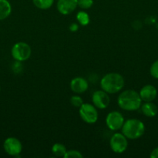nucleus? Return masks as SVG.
Listing matches in <instances>:
<instances>
[{
	"label": "nucleus",
	"instance_id": "obj_20",
	"mask_svg": "<svg viewBox=\"0 0 158 158\" xmlns=\"http://www.w3.org/2000/svg\"><path fill=\"white\" fill-rule=\"evenodd\" d=\"M64 158H83V155L81 153L76 150H71V151H67L65 154Z\"/></svg>",
	"mask_w": 158,
	"mask_h": 158
},
{
	"label": "nucleus",
	"instance_id": "obj_21",
	"mask_svg": "<svg viewBox=\"0 0 158 158\" xmlns=\"http://www.w3.org/2000/svg\"><path fill=\"white\" fill-rule=\"evenodd\" d=\"M150 75L155 79H158V60L155 61L150 66Z\"/></svg>",
	"mask_w": 158,
	"mask_h": 158
},
{
	"label": "nucleus",
	"instance_id": "obj_16",
	"mask_svg": "<svg viewBox=\"0 0 158 158\" xmlns=\"http://www.w3.org/2000/svg\"><path fill=\"white\" fill-rule=\"evenodd\" d=\"M33 5L38 9L46 10L53 6L54 0H33Z\"/></svg>",
	"mask_w": 158,
	"mask_h": 158
},
{
	"label": "nucleus",
	"instance_id": "obj_23",
	"mask_svg": "<svg viewBox=\"0 0 158 158\" xmlns=\"http://www.w3.org/2000/svg\"><path fill=\"white\" fill-rule=\"evenodd\" d=\"M69 29L71 32H76V31L78 29V25H77V23H72V24H71V26H70Z\"/></svg>",
	"mask_w": 158,
	"mask_h": 158
},
{
	"label": "nucleus",
	"instance_id": "obj_14",
	"mask_svg": "<svg viewBox=\"0 0 158 158\" xmlns=\"http://www.w3.org/2000/svg\"><path fill=\"white\" fill-rule=\"evenodd\" d=\"M12 12V6L8 0H0V20L6 19Z\"/></svg>",
	"mask_w": 158,
	"mask_h": 158
},
{
	"label": "nucleus",
	"instance_id": "obj_6",
	"mask_svg": "<svg viewBox=\"0 0 158 158\" xmlns=\"http://www.w3.org/2000/svg\"><path fill=\"white\" fill-rule=\"evenodd\" d=\"M109 145L113 152L116 154H122L128 148V139L122 133H116L112 136Z\"/></svg>",
	"mask_w": 158,
	"mask_h": 158
},
{
	"label": "nucleus",
	"instance_id": "obj_9",
	"mask_svg": "<svg viewBox=\"0 0 158 158\" xmlns=\"http://www.w3.org/2000/svg\"><path fill=\"white\" fill-rule=\"evenodd\" d=\"M93 105L97 109L104 110L108 106L110 103V97L108 93L102 90H96L93 93L91 97Z\"/></svg>",
	"mask_w": 158,
	"mask_h": 158
},
{
	"label": "nucleus",
	"instance_id": "obj_2",
	"mask_svg": "<svg viewBox=\"0 0 158 158\" xmlns=\"http://www.w3.org/2000/svg\"><path fill=\"white\" fill-rule=\"evenodd\" d=\"M125 84V80L122 75L117 73H107L102 78L101 88L108 94H115L122 90Z\"/></svg>",
	"mask_w": 158,
	"mask_h": 158
},
{
	"label": "nucleus",
	"instance_id": "obj_8",
	"mask_svg": "<svg viewBox=\"0 0 158 158\" xmlns=\"http://www.w3.org/2000/svg\"><path fill=\"white\" fill-rule=\"evenodd\" d=\"M3 148L6 154L13 157H17L21 154L23 151V145L20 140L15 137H8L5 140Z\"/></svg>",
	"mask_w": 158,
	"mask_h": 158
},
{
	"label": "nucleus",
	"instance_id": "obj_10",
	"mask_svg": "<svg viewBox=\"0 0 158 158\" xmlns=\"http://www.w3.org/2000/svg\"><path fill=\"white\" fill-rule=\"evenodd\" d=\"M77 7V0H57V11L62 15H69Z\"/></svg>",
	"mask_w": 158,
	"mask_h": 158
},
{
	"label": "nucleus",
	"instance_id": "obj_18",
	"mask_svg": "<svg viewBox=\"0 0 158 158\" xmlns=\"http://www.w3.org/2000/svg\"><path fill=\"white\" fill-rule=\"evenodd\" d=\"M70 103H71V104L72 105V106H74V107L80 108L81 106H82V104L84 103V101L83 99H82L81 97H79V96L77 95H75L71 97Z\"/></svg>",
	"mask_w": 158,
	"mask_h": 158
},
{
	"label": "nucleus",
	"instance_id": "obj_4",
	"mask_svg": "<svg viewBox=\"0 0 158 158\" xmlns=\"http://www.w3.org/2000/svg\"><path fill=\"white\" fill-rule=\"evenodd\" d=\"M32 50L29 44L24 42H19L13 45L11 49V55L15 61L24 62L29 60Z\"/></svg>",
	"mask_w": 158,
	"mask_h": 158
},
{
	"label": "nucleus",
	"instance_id": "obj_22",
	"mask_svg": "<svg viewBox=\"0 0 158 158\" xmlns=\"http://www.w3.org/2000/svg\"><path fill=\"white\" fill-rule=\"evenodd\" d=\"M150 157L151 158H158V148H155L152 151L150 154Z\"/></svg>",
	"mask_w": 158,
	"mask_h": 158
},
{
	"label": "nucleus",
	"instance_id": "obj_5",
	"mask_svg": "<svg viewBox=\"0 0 158 158\" xmlns=\"http://www.w3.org/2000/svg\"><path fill=\"white\" fill-rule=\"evenodd\" d=\"M79 115L81 120L88 124L95 123L99 118L97 108L91 103H84L79 108Z\"/></svg>",
	"mask_w": 158,
	"mask_h": 158
},
{
	"label": "nucleus",
	"instance_id": "obj_19",
	"mask_svg": "<svg viewBox=\"0 0 158 158\" xmlns=\"http://www.w3.org/2000/svg\"><path fill=\"white\" fill-rule=\"evenodd\" d=\"M93 0H77V6L81 9H88L93 6Z\"/></svg>",
	"mask_w": 158,
	"mask_h": 158
},
{
	"label": "nucleus",
	"instance_id": "obj_1",
	"mask_svg": "<svg viewBox=\"0 0 158 158\" xmlns=\"http://www.w3.org/2000/svg\"><path fill=\"white\" fill-rule=\"evenodd\" d=\"M117 103L121 109L126 111H135L140 108L142 100L139 93L133 89H126L118 97Z\"/></svg>",
	"mask_w": 158,
	"mask_h": 158
},
{
	"label": "nucleus",
	"instance_id": "obj_3",
	"mask_svg": "<svg viewBox=\"0 0 158 158\" xmlns=\"http://www.w3.org/2000/svg\"><path fill=\"white\" fill-rule=\"evenodd\" d=\"M145 125L138 119H129L125 120L122 127V133L129 140H136L143 135Z\"/></svg>",
	"mask_w": 158,
	"mask_h": 158
},
{
	"label": "nucleus",
	"instance_id": "obj_7",
	"mask_svg": "<svg viewBox=\"0 0 158 158\" xmlns=\"http://www.w3.org/2000/svg\"><path fill=\"white\" fill-rule=\"evenodd\" d=\"M125 122L123 116L119 111H112L108 113L105 118V123L107 127L112 131L122 129Z\"/></svg>",
	"mask_w": 158,
	"mask_h": 158
},
{
	"label": "nucleus",
	"instance_id": "obj_15",
	"mask_svg": "<svg viewBox=\"0 0 158 158\" xmlns=\"http://www.w3.org/2000/svg\"><path fill=\"white\" fill-rule=\"evenodd\" d=\"M66 147L64 144L60 143H56L53 145L52 148H51V151H52L53 154L56 157H64L65 154L67 152Z\"/></svg>",
	"mask_w": 158,
	"mask_h": 158
},
{
	"label": "nucleus",
	"instance_id": "obj_11",
	"mask_svg": "<svg viewBox=\"0 0 158 158\" xmlns=\"http://www.w3.org/2000/svg\"><path fill=\"white\" fill-rule=\"evenodd\" d=\"M70 87L74 93L81 94L86 92L87 89H88V83L83 77H77L71 80Z\"/></svg>",
	"mask_w": 158,
	"mask_h": 158
},
{
	"label": "nucleus",
	"instance_id": "obj_17",
	"mask_svg": "<svg viewBox=\"0 0 158 158\" xmlns=\"http://www.w3.org/2000/svg\"><path fill=\"white\" fill-rule=\"evenodd\" d=\"M76 19H77V21L78 22L79 24L82 26H88L90 23L89 15L87 12H84V11H80L79 12H77Z\"/></svg>",
	"mask_w": 158,
	"mask_h": 158
},
{
	"label": "nucleus",
	"instance_id": "obj_13",
	"mask_svg": "<svg viewBox=\"0 0 158 158\" xmlns=\"http://www.w3.org/2000/svg\"><path fill=\"white\" fill-rule=\"evenodd\" d=\"M143 114L147 117H153L157 114L158 108L156 104L152 102H145L140 106Z\"/></svg>",
	"mask_w": 158,
	"mask_h": 158
},
{
	"label": "nucleus",
	"instance_id": "obj_12",
	"mask_svg": "<svg viewBox=\"0 0 158 158\" xmlns=\"http://www.w3.org/2000/svg\"><path fill=\"white\" fill-rule=\"evenodd\" d=\"M139 94L142 101L152 102L156 99V95H157V90L155 86L148 84L141 88Z\"/></svg>",
	"mask_w": 158,
	"mask_h": 158
}]
</instances>
